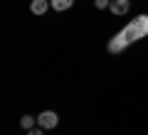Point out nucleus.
I'll use <instances>...</instances> for the list:
<instances>
[{
    "label": "nucleus",
    "mask_w": 148,
    "mask_h": 135,
    "mask_svg": "<svg viewBox=\"0 0 148 135\" xmlns=\"http://www.w3.org/2000/svg\"><path fill=\"white\" fill-rule=\"evenodd\" d=\"M94 5L99 10H104V7H111V0H94Z\"/></svg>",
    "instance_id": "8"
},
{
    "label": "nucleus",
    "mask_w": 148,
    "mask_h": 135,
    "mask_svg": "<svg viewBox=\"0 0 148 135\" xmlns=\"http://www.w3.org/2000/svg\"><path fill=\"white\" fill-rule=\"evenodd\" d=\"M37 123H40V128H42V130H47V128H57L59 115L54 113V111H42V113L37 115Z\"/></svg>",
    "instance_id": "2"
},
{
    "label": "nucleus",
    "mask_w": 148,
    "mask_h": 135,
    "mask_svg": "<svg viewBox=\"0 0 148 135\" xmlns=\"http://www.w3.org/2000/svg\"><path fill=\"white\" fill-rule=\"evenodd\" d=\"M119 35L123 37V39L131 44V42H138V39H143V37L148 35V15H138L136 20H131L126 27H123Z\"/></svg>",
    "instance_id": "1"
},
{
    "label": "nucleus",
    "mask_w": 148,
    "mask_h": 135,
    "mask_svg": "<svg viewBox=\"0 0 148 135\" xmlns=\"http://www.w3.org/2000/svg\"><path fill=\"white\" fill-rule=\"evenodd\" d=\"M27 135H42V130H30Z\"/></svg>",
    "instance_id": "9"
},
{
    "label": "nucleus",
    "mask_w": 148,
    "mask_h": 135,
    "mask_svg": "<svg viewBox=\"0 0 148 135\" xmlns=\"http://www.w3.org/2000/svg\"><path fill=\"white\" fill-rule=\"evenodd\" d=\"M49 3H52V7L57 12H62V10H69V7L74 5V0H49Z\"/></svg>",
    "instance_id": "6"
},
{
    "label": "nucleus",
    "mask_w": 148,
    "mask_h": 135,
    "mask_svg": "<svg viewBox=\"0 0 148 135\" xmlns=\"http://www.w3.org/2000/svg\"><path fill=\"white\" fill-rule=\"evenodd\" d=\"M35 120H37V118H32V115H22V118H20V125H22V128H27V130H32Z\"/></svg>",
    "instance_id": "7"
},
{
    "label": "nucleus",
    "mask_w": 148,
    "mask_h": 135,
    "mask_svg": "<svg viewBox=\"0 0 148 135\" xmlns=\"http://www.w3.org/2000/svg\"><path fill=\"white\" fill-rule=\"evenodd\" d=\"M49 5H52V3H47V0H32V3H30V10L35 12V15H45V12L49 10Z\"/></svg>",
    "instance_id": "5"
},
{
    "label": "nucleus",
    "mask_w": 148,
    "mask_h": 135,
    "mask_svg": "<svg viewBox=\"0 0 148 135\" xmlns=\"http://www.w3.org/2000/svg\"><path fill=\"white\" fill-rule=\"evenodd\" d=\"M126 47H128V42L123 39L121 35L111 37V39H109V44H106V49H109L111 54H121V52H123V49H126Z\"/></svg>",
    "instance_id": "3"
},
{
    "label": "nucleus",
    "mask_w": 148,
    "mask_h": 135,
    "mask_svg": "<svg viewBox=\"0 0 148 135\" xmlns=\"http://www.w3.org/2000/svg\"><path fill=\"white\" fill-rule=\"evenodd\" d=\"M131 7V0H111V12L114 15H126Z\"/></svg>",
    "instance_id": "4"
}]
</instances>
